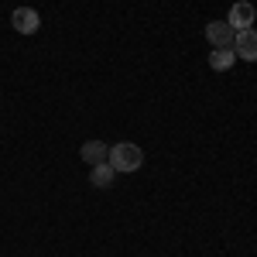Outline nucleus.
<instances>
[{
	"mask_svg": "<svg viewBox=\"0 0 257 257\" xmlns=\"http://www.w3.org/2000/svg\"><path fill=\"white\" fill-rule=\"evenodd\" d=\"M226 24H230L233 31H247V28H254V4H247V0L233 4L230 14H226Z\"/></svg>",
	"mask_w": 257,
	"mask_h": 257,
	"instance_id": "obj_3",
	"label": "nucleus"
},
{
	"mask_svg": "<svg viewBox=\"0 0 257 257\" xmlns=\"http://www.w3.org/2000/svg\"><path fill=\"white\" fill-rule=\"evenodd\" d=\"M233 52H237V59H243V62H257V31H254V28L237 31V38H233Z\"/></svg>",
	"mask_w": 257,
	"mask_h": 257,
	"instance_id": "obj_4",
	"label": "nucleus"
},
{
	"mask_svg": "<svg viewBox=\"0 0 257 257\" xmlns=\"http://www.w3.org/2000/svg\"><path fill=\"white\" fill-rule=\"evenodd\" d=\"M110 165H113V172H138L141 165H144V151H141L138 144H131V141H120L110 148Z\"/></svg>",
	"mask_w": 257,
	"mask_h": 257,
	"instance_id": "obj_1",
	"label": "nucleus"
},
{
	"mask_svg": "<svg viewBox=\"0 0 257 257\" xmlns=\"http://www.w3.org/2000/svg\"><path fill=\"white\" fill-rule=\"evenodd\" d=\"M11 24H14V31H21V35H35L41 18H38L35 7H18V11L11 14Z\"/></svg>",
	"mask_w": 257,
	"mask_h": 257,
	"instance_id": "obj_5",
	"label": "nucleus"
},
{
	"mask_svg": "<svg viewBox=\"0 0 257 257\" xmlns=\"http://www.w3.org/2000/svg\"><path fill=\"white\" fill-rule=\"evenodd\" d=\"M206 38L213 48H233V38H237V31L226 24V21H209L206 24Z\"/></svg>",
	"mask_w": 257,
	"mask_h": 257,
	"instance_id": "obj_2",
	"label": "nucleus"
},
{
	"mask_svg": "<svg viewBox=\"0 0 257 257\" xmlns=\"http://www.w3.org/2000/svg\"><path fill=\"white\" fill-rule=\"evenodd\" d=\"M79 158L93 168V165H103V161L110 158V148H106L103 141H86V144L79 148Z\"/></svg>",
	"mask_w": 257,
	"mask_h": 257,
	"instance_id": "obj_6",
	"label": "nucleus"
},
{
	"mask_svg": "<svg viewBox=\"0 0 257 257\" xmlns=\"http://www.w3.org/2000/svg\"><path fill=\"white\" fill-rule=\"evenodd\" d=\"M233 62H237V52H233V48H213V52H209V69H213V72H226Z\"/></svg>",
	"mask_w": 257,
	"mask_h": 257,
	"instance_id": "obj_8",
	"label": "nucleus"
},
{
	"mask_svg": "<svg viewBox=\"0 0 257 257\" xmlns=\"http://www.w3.org/2000/svg\"><path fill=\"white\" fill-rule=\"evenodd\" d=\"M113 165L110 161H103V165H93V172H89V185H96V189H110L113 185Z\"/></svg>",
	"mask_w": 257,
	"mask_h": 257,
	"instance_id": "obj_7",
	"label": "nucleus"
}]
</instances>
